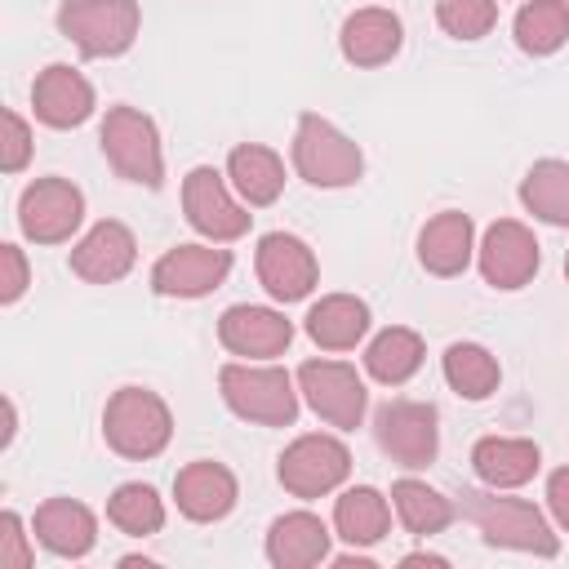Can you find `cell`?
I'll return each instance as SVG.
<instances>
[{
    "label": "cell",
    "instance_id": "cell-1",
    "mask_svg": "<svg viewBox=\"0 0 569 569\" xmlns=\"http://www.w3.org/2000/svg\"><path fill=\"white\" fill-rule=\"evenodd\" d=\"M458 507L489 547H507V551H525L542 560L560 551V538L551 533L547 516L525 498H502V489H462Z\"/></svg>",
    "mask_w": 569,
    "mask_h": 569
},
{
    "label": "cell",
    "instance_id": "cell-2",
    "mask_svg": "<svg viewBox=\"0 0 569 569\" xmlns=\"http://www.w3.org/2000/svg\"><path fill=\"white\" fill-rule=\"evenodd\" d=\"M218 391L222 405L258 427H293L298 418V378L280 365H253V360H231L218 369Z\"/></svg>",
    "mask_w": 569,
    "mask_h": 569
},
{
    "label": "cell",
    "instance_id": "cell-3",
    "mask_svg": "<svg viewBox=\"0 0 569 569\" xmlns=\"http://www.w3.org/2000/svg\"><path fill=\"white\" fill-rule=\"evenodd\" d=\"M102 440L129 462H147L169 449L173 413L151 387H120L102 409Z\"/></svg>",
    "mask_w": 569,
    "mask_h": 569
},
{
    "label": "cell",
    "instance_id": "cell-4",
    "mask_svg": "<svg viewBox=\"0 0 569 569\" xmlns=\"http://www.w3.org/2000/svg\"><path fill=\"white\" fill-rule=\"evenodd\" d=\"M293 169L302 182L320 187V191H338L360 182L365 173V151L325 116L302 111L298 129H293Z\"/></svg>",
    "mask_w": 569,
    "mask_h": 569
},
{
    "label": "cell",
    "instance_id": "cell-5",
    "mask_svg": "<svg viewBox=\"0 0 569 569\" xmlns=\"http://www.w3.org/2000/svg\"><path fill=\"white\" fill-rule=\"evenodd\" d=\"M98 142H102V156L107 164L124 178V182H138L147 191H156L164 182V151H160V133H156V120L138 107H107L102 124H98Z\"/></svg>",
    "mask_w": 569,
    "mask_h": 569
},
{
    "label": "cell",
    "instance_id": "cell-6",
    "mask_svg": "<svg viewBox=\"0 0 569 569\" xmlns=\"http://www.w3.org/2000/svg\"><path fill=\"white\" fill-rule=\"evenodd\" d=\"M142 27L138 0H62L58 4V31L84 53V58H120L133 49Z\"/></svg>",
    "mask_w": 569,
    "mask_h": 569
},
{
    "label": "cell",
    "instance_id": "cell-7",
    "mask_svg": "<svg viewBox=\"0 0 569 569\" xmlns=\"http://www.w3.org/2000/svg\"><path fill=\"white\" fill-rule=\"evenodd\" d=\"M373 440L396 467L422 471L440 453V413L427 400H387L373 413Z\"/></svg>",
    "mask_w": 569,
    "mask_h": 569
},
{
    "label": "cell",
    "instance_id": "cell-8",
    "mask_svg": "<svg viewBox=\"0 0 569 569\" xmlns=\"http://www.w3.org/2000/svg\"><path fill=\"white\" fill-rule=\"evenodd\" d=\"M276 476L284 485V493L311 502V498H325L333 493L347 476H351V449L338 440V436H325V431H307L298 436L280 458H276Z\"/></svg>",
    "mask_w": 569,
    "mask_h": 569
},
{
    "label": "cell",
    "instance_id": "cell-9",
    "mask_svg": "<svg viewBox=\"0 0 569 569\" xmlns=\"http://www.w3.org/2000/svg\"><path fill=\"white\" fill-rule=\"evenodd\" d=\"M298 391L311 405V413L338 431H356L369 413L365 378L342 360H302L298 365Z\"/></svg>",
    "mask_w": 569,
    "mask_h": 569
},
{
    "label": "cell",
    "instance_id": "cell-10",
    "mask_svg": "<svg viewBox=\"0 0 569 569\" xmlns=\"http://www.w3.org/2000/svg\"><path fill=\"white\" fill-rule=\"evenodd\" d=\"M236 187L213 169V164H196L187 178H182V213L187 222L213 240V244H231L240 236H249V222L253 213L231 196Z\"/></svg>",
    "mask_w": 569,
    "mask_h": 569
},
{
    "label": "cell",
    "instance_id": "cell-11",
    "mask_svg": "<svg viewBox=\"0 0 569 569\" xmlns=\"http://www.w3.org/2000/svg\"><path fill=\"white\" fill-rule=\"evenodd\" d=\"M84 222V196L67 178H36L18 196V227L31 244H67Z\"/></svg>",
    "mask_w": 569,
    "mask_h": 569
},
{
    "label": "cell",
    "instance_id": "cell-12",
    "mask_svg": "<svg viewBox=\"0 0 569 569\" xmlns=\"http://www.w3.org/2000/svg\"><path fill=\"white\" fill-rule=\"evenodd\" d=\"M476 262H480L485 284L511 293V289H525V284L538 276V267H542V244H538V236H533L525 222L498 218V222H489V231L480 236Z\"/></svg>",
    "mask_w": 569,
    "mask_h": 569
},
{
    "label": "cell",
    "instance_id": "cell-13",
    "mask_svg": "<svg viewBox=\"0 0 569 569\" xmlns=\"http://www.w3.org/2000/svg\"><path fill=\"white\" fill-rule=\"evenodd\" d=\"M253 271H258V284L276 302H302L316 289V280H320V262H316L311 244L289 236V231H267L258 240Z\"/></svg>",
    "mask_w": 569,
    "mask_h": 569
},
{
    "label": "cell",
    "instance_id": "cell-14",
    "mask_svg": "<svg viewBox=\"0 0 569 569\" xmlns=\"http://www.w3.org/2000/svg\"><path fill=\"white\" fill-rule=\"evenodd\" d=\"M231 276V249L222 244H173L151 267V289L164 298H204Z\"/></svg>",
    "mask_w": 569,
    "mask_h": 569
},
{
    "label": "cell",
    "instance_id": "cell-15",
    "mask_svg": "<svg viewBox=\"0 0 569 569\" xmlns=\"http://www.w3.org/2000/svg\"><path fill=\"white\" fill-rule=\"evenodd\" d=\"M218 342L240 360H276L293 342V320H284L276 307L236 302L218 316Z\"/></svg>",
    "mask_w": 569,
    "mask_h": 569
},
{
    "label": "cell",
    "instance_id": "cell-16",
    "mask_svg": "<svg viewBox=\"0 0 569 569\" xmlns=\"http://www.w3.org/2000/svg\"><path fill=\"white\" fill-rule=\"evenodd\" d=\"M133 258H138V240L124 222L116 218H102L93 222L76 244H71V271L84 280V284H116L133 271Z\"/></svg>",
    "mask_w": 569,
    "mask_h": 569
},
{
    "label": "cell",
    "instance_id": "cell-17",
    "mask_svg": "<svg viewBox=\"0 0 569 569\" xmlns=\"http://www.w3.org/2000/svg\"><path fill=\"white\" fill-rule=\"evenodd\" d=\"M400 44H405V22H400V13L382 9V4H365V9H356V13L342 18L338 49L360 71L387 67L400 53Z\"/></svg>",
    "mask_w": 569,
    "mask_h": 569
},
{
    "label": "cell",
    "instance_id": "cell-18",
    "mask_svg": "<svg viewBox=\"0 0 569 569\" xmlns=\"http://www.w3.org/2000/svg\"><path fill=\"white\" fill-rule=\"evenodd\" d=\"M236 498H240V485H236L231 467H222L213 458H196L173 476V502L196 525H213V520L231 516Z\"/></svg>",
    "mask_w": 569,
    "mask_h": 569
},
{
    "label": "cell",
    "instance_id": "cell-19",
    "mask_svg": "<svg viewBox=\"0 0 569 569\" xmlns=\"http://www.w3.org/2000/svg\"><path fill=\"white\" fill-rule=\"evenodd\" d=\"M31 107H36V120L49 124V129H76L93 116L98 98H93V84L67 67V62H49L36 84H31Z\"/></svg>",
    "mask_w": 569,
    "mask_h": 569
},
{
    "label": "cell",
    "instance_id": "cell-20",
    "mask_svg": "<svg viewBox=\"0 0 569 569\" xmlns=\"http://www.w3.org/2000/svg\"><path fill=\"white\" fill-rule=\"evenodd\" d=\"M471 258H476V222L462 209H445V213L422 222V231H418V262L431 276H440V280L462 276L471 267Z\"/></svg>",
    "mask_w": 569,
    "mask_h": 569
},
{
    "label": "cell",
    "instance_id": "cell-21",
    "mask_svg": "<svg viewBox=\"0 0 569 569\" xmlns=\"http://www.w3.org/2000/svg\"><path fill=\"white\" fill-rule=\"evenodd\" d=\"M31 533H36V542L44 551H53L62 560H80L98 542V520L76 498H44L36 507V516H31Z\"/></svg>",
    "mask_w": 569,
    "mask_h": 569
},
{
    "label": "cell",
    "instance_id": "cell-22",
    "mask_svg": "<svg viewBox=\"0 0 569 569\" xmlns=\"http://www.w3.org/2000/svg\"><path fill=\"white\" fill-rule=\"evenodd\" d=\"M329 525L316 511H284L267 529V560L276 569H311L329 560Z\"/></svg>",
    "mask_w": 569,
    "mask_h": 569
},
{
    "label": "cell",
    "instance_id": "cell-23",
    "mask_svg": "<svg viewBox=\"0 0 569 569\" xmlns=\"http://www.w3.org/2000/svg\"><path fill=\"white\" fill-rule=\"evenodd\" d=\"M471 467L489 489H520L538 476L542 449L525 436H485L471 449Z\"/></svg>",
    "mask_w": 569,
    "mask_h": 569
},
{
    "label": "cell",
    "instance_id": "cell-24",
    "mask_svg": "<svg viewBox=\"0 0 569 569\" xmlns=\"http://www.w3.org/2000/svg\"><path fill=\"white\" fill-rule=\"evenodd\" d=\"M307 338L320 351H351L369 333V302L356 293H325L307 311Z\"/></svg>",
    "mask_w": 569,
    "mask_h": 569
},
{
    "label": "cell",
    "instance_id": "cell-25",
    "mask_svg": "<svg viewBox=\"0 0 569 569\" xmlns=\"http://www.w3.org/2000/svg\"><path fill=\"white\" fill-rule=\"evenodd\" d=\"M227 178L249 209H267L284 191V160L262 142H240L227 156Z\"/></svg>",
    "mask_w": 569,
    "mask_h": 569
},
{
    "label": "cell",
    "instance_id": "cell-26",
    "mask_svg": "<svg viewBox=\"0 0 569 569\" xmlns=\"http://www.w3.org/2000/svg\"><path fill=\"white\" fill-rule=\"evenodd\" d=\"M333 529L347 547H373L391 529V502L373 485H351L333 502Z\"/></svg>",
    "mask_w": 569,
    "mask_h": 569
},
{
    "label": "cell",
    "instance_id": "cell-27",
    "mask_svg": "<svg viewBox=\"0 0 569 569\" xmlns=\"http://www.w3.org/2000/svg\"><path fill=\"white\" fill-rule=\"evenodd\" d=\"M422 356H427L422 338L413 329H405V325H391V329H382V333L369 338V347H365V373L373 382H382V387H405L422 369Z\"/></svg>",
    "mask_w": 569,
    "mask_h": 569
},
{
    "label": "cell",
    "instance_id": "cell-28",
    "mask_svg": "<svg viewBox=\"0 0 569 569\" xmlns=\"http://www.w3.org/2000/svg\"><path fill=\"white\" fill-rule=\"evenodd\" d=\"M391 511H396V520L413 533V538H431V533H440V529H449L453 525V498H445L440 489H431L427 480H413V476H405V480H396L391 485Z\"/></svg>",
    "mask_w": 569,
    "mask_h": 569
},
{
    "label": "cell",
    "instance_id": "cell-29",
    "mask_svg": "<svg viewBox=\"0 0 569 569\" xmlns=\"http://www.w3.org/2000/svg\"><path fill=\"white\" fill-rule=\"evenodd\" d=\"M511 36L529 58H551L569 40V0H525Z\"/></svg>",
    "mask_w": 569,
    "mask_h": 569
},
{
    "label": "cell",
    "instance_id": "cell-30",
    "mask_svg": "<svg viewBox=\"0 0 569 569\" xmlns=\"http://www.w3.org/2000/svg\"><path fill=\"white\" fill-rule=\"evenodd\" d=\"M445 382L462 396V400H489L502 382V369H498V356L480 342H449L445 347Z\"/></svg>",
    "mask_w": 569,
    "mask_h": 569
},
{
    "label": "cell",
    "instance_id": "cell-31",
    "mask_svg": "<svg viewBox=\"0 0 569 569\" xmlns=\"http://www.w3.org/2000/svg\"><path fill=\"white\" fill-rule=\"evenodd\" d=\"M520 204L551 227H569V160H538L520 178Z\"/></svg>",
    "mask_w": 569,
    "mask_h": 569
},
{
    "label": "cell",
    "instance_id": "cell-32",
    "mask_svg": "<svg viewBox=\"0 0 569 569\" xmlns=\"http://www.w3.org/2000/svg\"><path fill=\"white\" fill-rule=\"evenodd\" d=\"M107 520L129 538H151L164 529V498L151 485L129 480L107 498Z\"/></svg>",
    "mask_w": 569,
    "mask_h": 569
},
{
    "label": "cell",
    "instance_id": "cell-33",
    "mask_svg": "<svg viewBox=\"0 0 569 569\" xmlns=\"http://www.w3.org/2000/svg\"><path fill=\"white\" fill-rule=\"evenodd\" d=\"M436 22L453 40H480L498 22V0H436Z\"/></svg>",
    "mask_w": 569,
    "mask_h": 569
},
{
    "label": "cell",
    "instance_id": "cell-34",
    "mask_svg": "<svg viewBox=\"0 0 569 569\" xmlns=\"http://www.w3.org/2000/svg\"><path fill=\"white\" fill-rule=\"evenodd\" d=\"M0 164L4 173H22L27 160H31V124L18 116V111H4V142H0Z\"/></svg>",
    "mask_w": 569,
    "mask_h": 569
},
{
    "label": "cell",
    "instance_id": "cell-35",
    "mask_svg": "<svg viewBox=\"0 0 569 569\" xmlns=\"http://www.w3.org/2000/svg\"><path fill=\"white\" fill-rule=\"evenodd\" d=\"M0 569H31V538L22 533V516H0Z\"/></svg>",
    "mask_w": 569,
    "mask_h": 569
},
{
    "label": "cell",
    "instance_id": "cell-36",
    "mask_svg": "<svg viewBox=\"0 0 569 569\" xmlns=\"http://www.w3.org/2000/svg\"><path fill=\"white\" fill-rule=\"evenodd\" d=\"M0 258H4V289H0V302L4 307H13L22 293H27V284H31V271H27V253L18 249V244H0Z\"/></svg>",
    "mask_w": 569,
    "mask_h": 569
},
{
    "label": "cell",
    "instance_id": "cell-37",
    "mask_svg": "<svg viewBox=\"0 0 569 569\" xmlns=\"http://www.w3.org/2000/svg\"><path fill=\"white\" fill-rule=\"evenodd\" d=\"M547 511H551V520L569 533V467H556V471L547 476Z\"/></svg>",
    "mask_w": 569,
    "mask_h": 569
},
{
    "label": "cell",
    "instance_id": "cell-38",
    "mask_svg": "<svg viewBox=\"0 0 569 569\" xmlns=\"http://www.w3.org/2000/svg\"><path fill=\"white\" fill-rule=\"evenodd\" d=\"M400 565H405V569H409V565H436V569H440V565H449V560H445V556H431V551H409Z\"/></svg>",
    "mask_w": 569,
    "mask_h": 569
},
{
    "label": "cell",
    "instance_id": "cell-39",
    "mask_svg": "<svg viewBox=\"0 0 569 569\" xmlns=\"http://www.w3.org/2000/svg\"><path fill=\"white\" fill-rule=\"evenodd\" d=\"M565 276H569V253H565Z\"/></svg>",
    "mask_w": 569,
    "mask_h": 569
}]
</instances>
